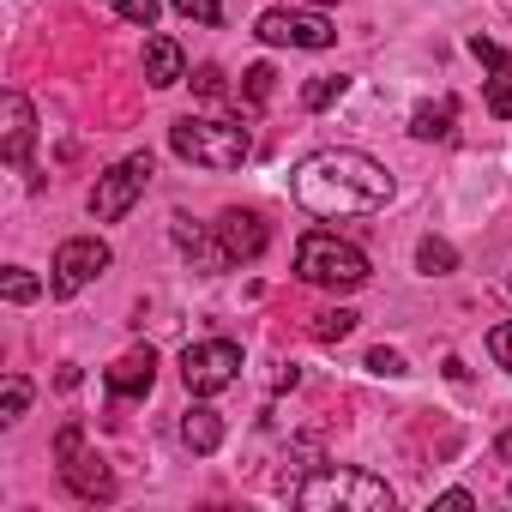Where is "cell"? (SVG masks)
<instances>
[{"label":"cell","instance_id":"cell-1","mask_svg":"<svg viewBox=\"0 0 512 512\" xmlns=\"http://www.w3.org/2000/svg\"><path fill=\"white\" fill-rule=\"evenodd\" d=\"M290 199L308 217H368L392 199V175L368 151H314L290 169Z\"/></svg>","mask_w":512,"mask_h":512},{"label":"cell","instance_id":"cell-2","mask_svg":"<svg viewBox=\"0 0 512 512\" xmlns=\"http://www.w3.org/2000/svg\"><path fill=\"white\" fill-rule=\"evenodd\" d=\"M169 151L193 169L223 175V169H241L253 157V133L241 121H223V115H181L169 127Z\"/></svg>","mask_w":512,"mask_h":512},{"label":"cell","instance_id":"cell-3","mask_svg":"<svg viewBox=\"0 0 512 512\" xmlns=\"http://www.w3.org/2000/svg\"><path fill=\"white\" fill-rule=\"evenodd\" d=\"M296 506H308V512H392V488L368 470L326 464L296 488Z\"/></svg>","mask_w":512,"mask_h":512},{"label":"cell","instance_id":"cell-4","mask_svg":"<svg viewBox=\"0 0 512 512\" xmlns=\"http://www.w3.org/2000/svg\"><path fill=\"white\" fill-rule=\"evenodd\" d=\"M296 278L314 284V290L350 296V290L368 284V253L350 247V241H338V235H326V229H314V235H302V247H296Z\"/></svg>","mask_w":512,"mask_h":512},{"label":"cell","instance_id":"cell-5","mask_svg":"<svg viewBox=\"0 0 512 512\" xmlns=\"http://www.w3.org/2000/svg\"><path fill=\"white\" fill-rule=\"evenodd\" d=\"M151 151H133V157H121L109 175H97V187H91V217L97 223H121L133 205H139V193L151 187Z\"/></svg>","mask_w":512,"mask_h":512},{"label":"cell","instance_id":"cell-6","mask_svg":"<svg viewBox=\"0 0 512 512\" xmlns=\"http://www.w3.org/2000/svg\"><path fill=\"white\" fill-rule=\"evenodd\" d=\"M181 380L193 398H217L241 380V350L229 338H205V344H187L181 350Z\"/></svg>","mask_w":512,"mask_h":512},{"label":"cell","instance_id":"cell-7","mask_svg":"<svg viewBox=\"0 0 512 512\" xmlns=\"http://www.w3.org/2000/svg\"><path fill=\"white\" fill-rule=\"evenodd\" d=\"M109 272V241L103 235H73V241H61L55 247V266H49V290L61 296V302H73L85 284H97Z\"/></svg>","mask_w":512,"mask_h":512},{"label":"cell","instance_id":"cell-8","mask_svg":"<svg viewBox=\"0 0 512 512\" xmlns=\"http://www.w3.org/2000/svg\"><path fill=\"white\" fill-rule=\"evenodd\" d=\"M253 37L272 43V49H332L338 43L332 19H320V13H266Z\"/></svg>","mask_w":512,"mask_h":512},{"label":"cell","instance_id":"cell-9","mask_svg":"<svg viewBox=\"0 0 512 512\" xmlns=\"http://www.w3.org/2000/svg\"><path fill=\"white\" fill-rule=\"evenodd\" d=\"M211 229H217V247H223V260H229V266L260 260V253H266V241H272L260 211H223Z\"/></svg>","mask_w":512,"mask_h":512},{"label":"cell","instance_id":"cell-10","mask_svg":"<svg viewBox=\"0 0 512 512\" xmlns=\"http://www.w3.org/2000/svg\"><path fill=\"white\" fill-rule=\"evenodd\" d=\"M0 157H7L13 169H25L31 163V139H37V109L25 103V91H7L0 97Z\"/></svg>","mask_w":512,"mask_h":512},{"label":"cell","instance_id":"cell-11","mask_svg":"<svg viewBox=\"0 0 512 512\" xmlns=\"http://www.w3.org/2000/svg\"><path fill=\"white\" fill-rule=\"evenodd\" d=\"M103 380H109V392H115V398H145V392L157 386V350H151V344H139V350L115 356Z\"/></svg>","mask_w":512,"mask_h":512},{"label":"cell","instance_id":"cell-12","mask_svg":"<svg viewBox=\"0 0 512 512\" xmlns=\"http://www.w3.org/2000/svg\"><path fill=\"white\" fill-rule=\"evenodd\" d=\"M181 79H187L181 43H175V37H151V43H145V85L169 91V85H181Z\"/></svg>","mask_w":512,"mask_h":512},{"label":"cell","instance_id":"cell-13","mask_svg":"<svg viewBox=\"0 0 512 512\" xmlns=\"http://www.w3.org/2000/svg\"><path fill=\"white\" fill-rule=\"evenodd\" d=\"M61 476H67V488H73L79 500H115V476H109L91 452L67 458V464H61Z\"/></svg>","mask_w":512,"mask_h":512},{"label":"cell","instance_id":"cell-14","mask_svg":"<svg viewBox=\"0 0 512 512\" xmlns=\"http://www.w3.org/2000/svg\"><path fill=\"white\" fill-rule=\"evenodd\" d=\"M181 446H187V452H217V446H223V416H217L211 404H193V410L181 416Z\"/></svg>","mask_w":512,"mask_h":512},{"label":"cell","instance_id":"cell-15","mask_svg":"<svg viewBox=\"0 0 512 512\" xmlns=\"http://www.w3.org/2000/svg\"><path fill=\"white\" fill-rule=\"evenodd\" d=\"M175 241H181V253H193V266L199 272H223L229 260H223V247H211V235L193 223V217H175Z\"/></svg>","mask_w":512,"mask_h":512},{"label":"cell","instance_id":"cell-16","mask_svg":"<svg viewBox=\"0 0 512 512\" xmlns=\"http://www.w3.org/2000/svg\"><path fill=\"white\" fill-rule=\"evenodd\" d=\"M452 121H458V103H452V97H440V103H416L410 133H416V139H452Z\"/></svg>","mask_w":512,"mask_h":512},{"label":"cell","instance_id":"cell-17","mask_svg":"<svg viewBox=\"0 0 512 512\" xmlns=\"http://www.w3.org/2000/svg\"><path fill=\"white\" fill-rule=\"evenodd\" d=\"M416 266H422V278H446V272L458 266V253H452V241H440V235H422V247H416Z\"/></svg>","mask_w":512,"mask_h":512},{"label":"cell","instance_id":"cell-18","mask_svg":"<svg viewBox=\"0 0 512 512\" xmlns=\"http://www.w3.org/2000/svg\"><path fill=\"white\" fill-rule=\"evenodd\" d=\"M344 91H350V79H344V73H320V79H308V85H302V103H308V109H332Z\"/></svg>","mask_w":512,"mask_h":512},{"label":"cell","instance_id":"cell-19","mask_svg":"<svg viewBox=\"0 0 512 512\" xmlns=\"http://www.w3.org/2000/svg\"><path fill=\"white\" fill-rule=\"evenodd\" d=\"M0 296H7L13 308H25V302H37V296H43V284H37L25 266H7V278H0Z\"/></svg>","mask_w":512,"mask_h":512},{"label":"cell","instance_id":"cell-20","mask_svg":"<svg viewBox=\"0 0 512 512\" xmlns=\"http://www.w3.org/2000/svg\"><path fill=\"white\" fill-rule=\"evenodd\" d=\"M356 320H362V314L332 308V314H320V320H314V338H320V344H338V338H350V332H356Z\"/></svg>","mask_w":512,"mask_h":512},{"label":"cell","instance_id":"cell-21","mask_svg":"<svg viewBox=\"0 0 512 512\" xmlns=\"http://www.w3.org/2000/svg\"><path fill=\"white\" fill-rule=\"evenodd\" d=\"M31 404V380L25 374H7V392H0V422H19Z\"/></svg>","mask_w":512,"mask_h":512},{"label":"cell","instance_id":"cell-22","mask_svg":"<svg viewBox=\"0 0 512 512\" xmlns=\"http://www.w3.org/2000/svg\"><path fill=\"white\" fill-rule=\"evenodd\" d=\"M470 55H476L494 79H506V73H512V49H500V43H488V37H470Z\"/></svg>","mask_w":512,"mask_h":512},{"label":"cell","instance_id":"cell-23","mask_svg":"<svg viewBox=\"0 0 512 512\" xmlns=\"http://www.w3.org/2000/svg\"><path fill=\"white\" fill-rule=\"evenodd\" d=\"M103 7L115 13V19H127V25H157V0H103Z\"/></svg>","mask_w":512,"mask_h":512},{"label":"cell","instance_id":"cell-24","mask_svg":"<svg viewBox=\"0 0 512 512\" xmlns=\"http://www.w3.org/2000/svg\"><path fill=\"white\" fill-rule=\"evenodd\" d=\"M272 79H278V73H272L266 61H260V67H247V73H241V97H247L253 109H260V103L272 97Z\"/></svg>","mask_w":512,"mask_h":512},{"label":"cell","instance_id":"cell-25","mask_svg":"<svg viewBox=\"0 0 512 512\" xmlns=\"http://www.w3.org/2000/svg\"><path fill=\"white\" fill-rule=\"evenodd\" d=\"M169 7L193 25H223V0H169Z\"/></svg>","mask_w":512,"mask_h":512},{"label":"cell","instance_id":"cell-26","mask_svg":"<svg viewBox=\"0 0 512 512\" xmlns=\"http://www.w3.org/2000/svg\"><path fill=\"white\" fill-rule=\"evenodd\" d=\"M193 91H199L205 103H223V97H229V79H223V67H199V73H193Z\"/></svg>","mask_w":512,"mask_h":512},{"label":"cell","instance_id":"cell-27","mask_svg":"<svg viewBox=\"0 0 512 512\" xmlns=\"http://www.w3.org/2000/svg\"><path fill=\"white\" fill-rule=\"evenodd\" d=\"M368 374H386V380H404L410 368H404V356H398V350H386V344H380V350H368Z\"/></svg>","mask_w":512,"mask_h":512},{"label":"cell","instance_id":"cell-28","mask_svg":"<svg viewBox=\"0 0 512 512\" xmlns=\"http://www.w3.org/2000/svg\"><path fill=\"white\" fill-rule=\"evenodd\" d=\"M488 115H494V121H512V73L488 85Z\"/></svg>","mask_w":512,"mask_h":512},{"label":"cell","instance_id":"cell-29","mask_svg":"<svg viewBox=\"0 0 512 512\" xmlns=\"http://www.w3.org/2000/svg\"><path fill=\"white\" fill-rule=\"evenodd\" d=\"M79 452H85V428H79V422H67V428L55 434V458L67 464V458H79Z\"/></svg>","mask_w":512,"mask_h":512},{"label":"cell","instance_id":"cell-30","mask_svg":"<svg viewBox=\"0 0 512 512\" xmlns=\"http://www.w3.org/2000/svg\"><path fill=\"white\" fill-rule=\"evenodd\" d=\"M488 356H494V362H500V368H506V374H512V320H506V326H494V332H488Z\"/></svg>","mask_w":512,"mask_h":512},{"label":"cell","instance_id":"cell-31","mask_svg":"<svg viewBox=\"0 0 512 512\" xmlns=\"http://www.w3.org/2000/svg\"><path fill=\"white\" fill-rule=\"evenodd\" d=\"M434 506H440V512H464V506H476V500H470V494H464V488H452V494H440V500H434Z\"/></svg>","mask_w":512,"mask_h":512},{"label":"cell","instance_id":"cell-32","mask_svg":"<svg viewBox=\"0 0 512 512\" xmlns=\"http://www.w3.org/2000/svg\"><path fill=\"white\" fill-rule=\"evenodd\" d=\"M500 458H512V434H506V440H500Z\"/></svg>","mask_w":512,"mask_h":512},{"label":"cell","instance_id":"cell-33","mask_svg":"<svg viewBox=\"0 0 512 512\" xmlns=\"http://www.w3.org/2000/svg\"><path fill=\"white\" fill-rule=\"evenodd\" d=\"M314 7H332V0H314Z\"/></svg>","mask_w":512,"mask_h":512}]
</instances>
